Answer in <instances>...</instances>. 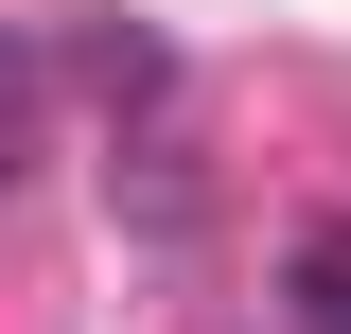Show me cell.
I'll return each instance as SVG.
<instances>
[{
	"label": "cell",
	"instance_id": "6da1fadb",
	"mask_svg": "<svg viewBox=\"0 0 351 334\" xmlns=\"http://www.w3.org/2000/svg\"><path fill=\"white\" fill-rule=\"evenodd\" d=\"M281 317H299V334H351V211L281 247Z\"/></svg>",
	"mask_w": 351,
	"mask_h": 334
},
{
	"label": "cell",
	"instance_id": "7a4b0ae2",
	"mask_svg": "<svg viewBox=\"0 0 351 334\" xmlns=\"http://www.w3.org/2000/svg\"><path fill=\"white\" fill-rule=\"evenodd\" d=\"M36 159V36H0V176Z\"/></svg>",
	"mask_w": 351,
	"mask_h": 334
}]
</instances>
